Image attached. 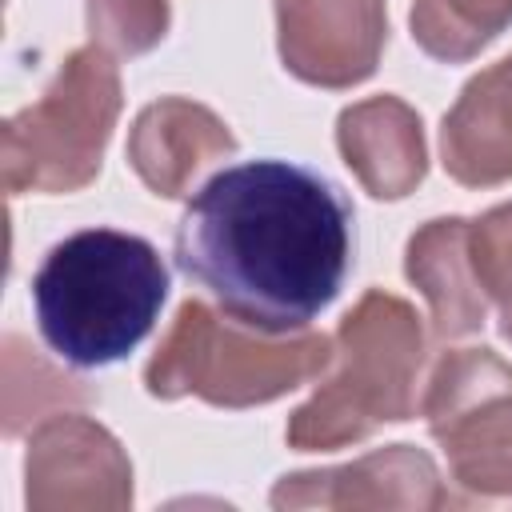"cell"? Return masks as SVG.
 Listing matches in <instances>:
<instances>
[{
    "mask_svg": "<svg viewBox=\"0 0 512 512\" xmlns=\"http://www.w3.org/2000/svg\"><path fill=\"white\" fill-rule=\"evenodd\" d=\"M176 264L224 316L260 332H300L348 276L352 204L304 164H232L188 200Z\"/></svg>",
    "mask_w": 512,
    "mask_h": 512,
    "instance_id": "1",
    "label": "cell"
},
{
    "mask_svg": "<svg viewBox=\"0 0 512 512\" xmlns=\"http://www.w3.org/2000/svg\"><path fill=\"white\" fill-rule=\"evenodd\" d=\"M168 268L160 252L120 228H84L48 248L32 276V308L44 344L76 364L124 360L160 320Z\"/></svg>",
    "mask_w": 512,
    "mask_h": 512,
    "instance_id": "2",
    "label": "cell"
},
{
    "mask_svg": "<svg viewBox=\"0 0 512 512\" xmlns=\"http://www.w3.org/2000/svg\"><path fill=\"white\" fill-rule=\"evenodd\" d=\"M420 368L424 328L412 304L380 288L364 292L332 336L328 380L288 416L284 440L296 452H332L416 416Z\"/></svg>",
    "mask_w": 512,
    "mask_h": 512,
    "instance_id": "3",
    "label": "cell"
},
{
    "mask_svg": "<svg viewBox=\"0 0 512 512\" xmlns=\"http://www.w3.org/2000/svg\"><path fill=\"white\" fill-rule=\"evenodd\" d=\"M332 364L324 332H260L224 320L204 300H184L144 368L156 400L196 396L212 408H256L308 384Z\"/></svg>",
    "mask_w": 512,
    "mask_h": 512,
    "instance_id": "4",
    "label": "cell"
},
{
    "mask_svg": "<svg viewBox=\"0 0 512 512\" xmlns=\"http://www.w3.org/2000/svg\"><path fill=\"white\" fill-rule=\"evenodd\" d=\"M120 72L96 44L68 52L44 96L0 128V176L20 192H80L100 176L120 116Z\"/></svg>",
    "mask_w": 512,
    "mask_h": 512,
    "instance_id": "5",
    "label": "cell"
},
{
    "mask_svg": "<svg viewBox=\"0 0 512 512\" xmlns=\"http://www.w3.org/2000/svg\"><path fill=\"white\" fill-rule=\"evenodd\" d=\"M420 416L468 504H512V364L492 348L444 352L424 384Z\"/></svg>",
    "mask_w": 512,
    "mask_h": 512,
    "instance_id": "6",
    "label": "cell"
},
{
    "mask_svg": "<svg viewBox=\"0 0 512 512\" xmlns=\"http://www.w3.org/2000/svg\"><path fill=\"white\" fill-rule=\"evenodd\" d=\"M28 512H120L132 504V464L120 440L80 412L48 416L24 456Z\"/></svg>",
    "mask_w": 512,
    "mask_h": 512,
    "instance_id": "7",
    "label": "cell"
},
{
    "mask_svg": "<svg viewBox=\"0 0 512 512\" xmlns=\"http://www.w3.org/2000/svg\"><path fill=\"white\" fill-rule=\"evenodd\" d=\"M284 68L316 88L364 84L388 40L384 0H272Z\"/></svg>",
    "mask_w": 512,
    "mask_h": 512,
    "instance_id": "8",
    "label": "cell"
},
{
    "mask_svg": "<svg viewBox=\"0 0 512 512\" xmlns=\"http://www.w3.org/2000/svg\"><path fill=\"white\" fill-rule=\"evenodd\" d=\"M452 496L440 484V472L428 452L412 444L376 448L352 464L312 468L280 476L272 488V508H444Z\"/></svg>",
    "mask_w": 512,
    "mask_h": 512,
    "instance_id": "9",
    "label": "cell"
},
{
    "mask_svg": "<svg viewBox=\"0 0 512 512\" xmlns=\"http://www.w3.org/2000/svg\"><path fill=\"white\" fill-rule=\"evenodd\" d=\"M236 152V136L228 124L188 96H160L132 120L128 132V164L144 180L148 192L164 200H180L192 184Z\"/></svg>",
    "mask_w": 512,
    "mask_h": 512,
    "instance_id": "10",
    "label": "cell"
},
{
    "mask_svg": "<svg viewBox=\"0 0 512 512\" xmlns=\"http://www.w3.org/2000/svg\"><path fill=\"white\" fill-rule=\"evenodd\" d=\"M336 148L376 200H404L428 176L424 124L400 96H368L340 112Z\"/></svg>",
    "mask_w": 512,
    "mask_h": 512,
    "instance_id": "11",
    "label": "cell"
},
{
    "mask_svg": "<svg viewBox=\"0 0 512 512\" xmlns=\"http://www.w3.org/2000/svg\"><path fill=\"white\" fill-rule=\"evenodd\" d=\"M440 156L448 176L464 188L512 180V56L460 88L440 128Z\"/></svg>",
    "mask_w": 512,
    "mask_h": 512,
    "instance_id": "12",
    "label": "cell"
},
{
    "mask_svg": "<svg viewBox=\"0 0 512 512\" xmlns=\"http://www.w3.org/2000/svg\"><path fill=\"white\" fill-rule=\"evenodd\" d=\"M472 220L436 216L420 224L404 248V272L424 292L432 312V332L440 340H460L484 328L488 296L472 268Z\"/></svg>",
    "mask_w": 512,
    "mask_h": 512,
    "instance_id": "13",
    "label": "cell"
},
{
    "mask_svg": "<svg viewBox=\"0 0 512 512\" xmlns=\"http://www.w3.org/2000/svg\"><path fill=\"white\" fill-rule=\"evenodd\" d=\"M412 40L444 64H464L512 24V0H412Z\"/></svg>",
    "mask_w": 512,
    "mask_h": 512,
    "instance_id": "14",
    "label": "cell"
},
{
    "mask_svg": "<svg viewBox=\"0 0 512 512\" xmlns=\"http://www.w3.org/2000/svg\"><path fill=\"white\" fill-rule=\"evenodd\" d=\"M80 404H92V392L80 380L48 368L16 332L4 336V436H20L32 420Z\"/></svg>",
    "mask_w": 512,
    "mask_h": 512,
    "instance_id": "15",
    "label": "cell"
},
{
    "mask_svg": "<svg viewBox=\"0 0 512 512\" xmlns=\"http://www.w3.org/2000/svg\"><path fill=\"white\" fill-rule=\"evenodd\" d=\"M88 36L108 56H144L168 36V0H88Z\"/></svg>",
    "mask_w": 512,
    "mask_h": 512,
    "instance_id": "16",
    "label": "cell"
},
{
    "mask_svg": "<svg viewBox=\"0 0 512 512\" xmlns=\"http://www.w3.org/2000/svg\"><path fill=\"white\" fill-rule=\"evenodd\" d=\"M472 268L484 296L500 312V336L512 344V200L472 220Z\"/></svg>",
    "mask_w": 512,
    "mask_h": 512,
    "instance_id": "17",
    "label": "cell"
}]
</instances>
